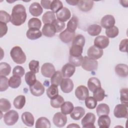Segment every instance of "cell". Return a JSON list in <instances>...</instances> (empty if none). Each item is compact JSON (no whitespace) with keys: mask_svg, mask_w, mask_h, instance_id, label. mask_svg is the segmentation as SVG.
<instances>
[{"mask_svg":"<svg viewBox=\"0 0 128 128\" xmlns=\"http://www.w3.org/2000/svg\"><path fill=\"white\" fill-rule=\"evenodd\" d=\"M52 1L50 0H42L40 1V4L45 9H50V4Z\"/></svg>","mask_w":128,"mask_h":128,"instance_id":"obj_57","label":"cell"},{"mask_svg":"<svg viewBox=\"0 0 128 128\" xmlns=\"http://www.w3.org/2000/svg\"><path fill=\"white\" fill-rule=\"evenodd\" d=\"M114 116L117 118H127L128 116V106L124 104L116 105L114 110Z\"/></svg>","mask_w":128,"mask_h":128,"instance_id":"obj_5","label":"cell"},{"mask_svg":"<svg viewBox=\"0 0 128 128\" xmlns=\"http://www.w3.org/2000/svg\"><path fill=\"white\" fill-rule=\"evenodd\" d=\"M62 76H63L61 72L59 70L56 72L51 78L50 82L52 84H54L56 86H58L60 85L63 79Z\"/></svg>","mask_w":128,"mask_h":128,"instance_id":"obj_33","label":"cell"},{"mask_svg":"<svg viewBox=\"0 0 128 128\" xmlns=\"http://www.w3.org/2000/svg\"><path fill=\"white\" fill-rule=\"evenodd\" d=\"M64 102V98L60 95H58L54 98L51 99L50 105L54 108H59Z\"/></svg>","mask_w":128,"mask_h":128,"instance_id":"obj_40","label":"cell"},{"mask_svg":"<svg viewBox=\"0 0 128 128\" xmlns=\"http://www.w3.org/2000/svg\"><path fill=\"white\" fill-rule=\"evenodd\" d=\"M75 70L76 68L74 65L70 63H67L62 66V73L64 78H70L74 74Z\"/></svg>","mask_w":128,"mask_h":128,"instance_id":"obj_15","label":"cell"},{"mask_svg":"<svg viewBox=\"0 0 128 128\" xmlns=\"http://www.w3.org/2000/svg\"><path fill=\"white\" fill-rule=\"evenodd\" d=\"M26 37L31 40H35L40 38L42 33L39 29L37 28H29L26 33Z\"/></svg>","mask_w":128,"mask_h":128,"instance_id":"obj_25","label":"cell"},{"mask_svg":"<svg viewBox=\"0 0 128 128\" xmlns=\"http://www.w3.org/2000/svg\"><path fill=\"white\" fill-rule=\"evenodd\" d=\"M42 26V22L40 19L36 18H30L28 22V27L29 28L40 29Z\"/></svg>","mask_w":128,"mask_h":128,"instance_id":"obj_41","label":"cell"},{"mask_svg":"<svg viewBox=\"0 0 128 128\" xmlns=\"http://www.w3.org/2000/svg\"><path fill=\"white\" fill-rule=\"evenodd\" d=\"M105 96V92L101 87L97 88L93 92L94 98L98 102L104 99Z\"/></svg>","mask_w":128,"mask_h":128,"instance_id":"obj_42","label":"cell"},{"mask_svg":"<svg viewBox=\"0 0 128 128\" xmlns=\"http://www.w3.org/2000/svg\"><path fill=\"white\" fill-rule=\"evenodd\" d=\"M26 104V97L23 95H20L16 96L14 100V106L18 110H20Z\"/></svg>","mask_w":128,"mask_h":128,"instance_id":"obj_30","label":"cell"},{"mask_svg":"<svg viewBox=\"0 0 128 128\" xmlns=\"http://www.w3.org/2000/svg\"><path fill=\"white\" fill-rule=\"evenodd\" d=\"M120 98L122 104L128 106V88H122L120 90Z\"/></svg>","mask_w":128,"mask_h":128,"instance_id":"obj_51","label":"cell"},{"mask_svg":"<svg viewBox=\"0 0 128 128\" xmlns=\"http://www.w3.org/2000/svg\"><path fill=\"white\" fill-rule=\"evenodd\" d=\"M61 112L64 114H68L73 110L74 106L70 102H65L61 106Z\"/></svg>","mask_w":128,"mask_h":128,"instance_id":"obj_35","label":"cell"},{"mask_svg":"<svg viewBox=\"0 0 128 128\" xmlns=\"http://www.w3.org/2000/svg\"><path fill=\"white\" fill-rule=\"evenodd\" d=\"M78 18L75 16H72V18L70 19V20L68 22L67 24L66 29L70 32H75V30H76L78 27Z\"/></svg>","mask_w":128,"mask_h":128,"instance_id":"obj_31","label":"cell"},{"mask_svg":"<svg viewBox=\"0 0 128 128\" xmlns=\"http://www.w3.org/2000/svg\"><path fill=\"white\" fill-rule=\"evenodd\" d=\"M46 94L50 98L52 99L57 96L58 95V86L54 84H52L49 88H48L46 91Z\"/></svg>","mask_w":128,"mask_h":128,"instance_id":"obj_37","label":"cell"},{"mask_svg":"<svg viewBox=\"0 0 128 128\" xmlns=\"http://www.w3.org/2000/svg\"><path fill=\"white\" fill-rule=\"evenodd\" d=\"M85 104L88 108L94 109L97 105V101L94 97L88 96L85 99Z\"/></svg>","mask_w":128,"mask_h":128,"instance_id":"obj_47","label":"cell"},{"mask_svg":"<svg viewBox=\"0 0 128 128\" xmlns=\"http://www.w3.org/2000/svg\"><path fill=\"white\" fill-rule=\"evenodd\" d=\"M67 128H80V126L76 124H71L68 126Z\"/></svg>","mask_w":128,"mask_h":128,"instance_id":"obj_59","label":"cell"},{"mask_svg":"<svg viewBox=\"0 0 128 128\" xmlns=\"http://www.w3.org/2000/svg\"><path fill=\"white\" fill-rule=\"evenodd\" d=\"M26 13L25 7L20 4L15 5L12 10L10 22L16 26L22 24L26 20Z\"/></svg>","mask_w":128,"mask_h":128,"instance_id":"obj_1","label":"cell"},{"mask_svg":"<svg viewBox=\"0 0 128 128\" xmlns=\"http://www.w3.org/2000/svg\"><path fill=\"white\" fill-rule=\"evenodd\" d=\"M119 30L117 26H113L110 28H107L106 30V34L108 36V38H114L118 36V34Z\"/></svg>","mask_w":128,"mask_h":128,"instance_id":"obj_46","label":"cell"},{"mask_svg":"<svg viewBox=\"0 0 128 128\" xmlns=\"http://www.w3.org/2000/svg\"><path fill=\"white\" fill-rule=\"evenodd\" d=\"M22 120L23 123L28 126H32L34 124V119L33 115L28 112H24L22 115Z\"/></svg>","mask_w":128,"mask_h":128,"instance_id":"obj_21","label":"cell"},{"mask_svg":"<svg viewBox=\"0 0 128 128\" xmlns=\"http://www.w3.org/2000/svg\"><path fill=\"white\" fill-rule=\"evenodd\" d=\"M110 118L108 115L100 116L98 120V124L100 128H108L110 126Z\"/></svg>","mask_w":128,"mask_h":128,"instance_id":"obj_26","label":"cell"},{"mask_svg":"<svg viewBox=\"0 0 128 128\" xmlns=\"http://www.w3.org/2000/svg\"><path fill=\"white\" fill-rule=\"evenodd\" d=\"M42 33L46 37H52L54 36L56 30L52 24H46L42 28Z\"/></svg>","mask_w":128,"mask_h":128,"instance_id":"obj_19","label":"cell"},{"mask_svg":"<svg viewBox=\"0 0 128 128\" xmlns=\"http://www.w3.org/2000/svg\"><path fill=\"white\" fill-rule=\"evenodd\" d=\"M75 36V32H72L66 29L61 32L59 34V38L60 40L64 43H69L72 42Z\"/></svg>","mask_w":128,"mask_h":128,"instance_id":"obj_17","label":"cell"},{"mask_svg":"<svg viewBox=\"0 0 128 128\" xmlns=\"http://www.w3.org/2000/svg\"><path fill=\"white\" fill-rule=\"evenodd\" d=\"M85 110L82 106H76L70 114V118L74 120H80L84 114Z\"/></svg>","mask_w":128,"mask_h":128,"instance_id":"obj_20","label":"cell"},{"mask_svg":"<svg viewBox=\"0 0 128 128\" xmlns=\"http://www.w3.org/2000/svg\"><path fill=\"white\" fill-rule=\"evenodd\" d=\"M83 48L78 45H72L70 50V55L72 56L78 57L82 55Z\"/></svg>","mask_w":128,"mask_h":128,"instance_id":"obj_36","label":"cell"},{"mask_svg":"<svg viewBox=\"0 0 128 128\" xmlns=\"http://www.w3.org/2000/svg\"><path fill=\"white\" fill-rule=\"evenodd\" d=\"M82 66L84 70L87 71L96 70L98 67V62L96 60L90 58L86 56L84 58Z\"/></svg>","mask_w":128,"mask_h":128,"instance_id":"obj_3","label":"cell"},{"mask_svg":"<svg viewBox=\"0 0 128 128\" xmlns=\"http://www.w3.org/2000/svg\"><path fill=\"white\" fill-rule=\"evenodd\" d=\"M56 16L58 20L64 22L67 21L70 18L71 13L68 8L66 7H63L56 13Z\"/></svg>","mask_w":128,"mask_h":128,"instance_id":"obj_16","label":"cell"},{"mask_svg":"<svg viewBox=\"0 0 128 128\" xmlns=\"http://www.w3.org/2000/svg\"><path fill=\"white\" fill-rule=\"evenodd\" d=\"M25 73V70L24 68L20 66H16L12 70V74L15 76H18L20 77L24 76Z\"/></svg>","mask_w":128,"mask_h":128,"instance_id":"obj_54","label":"cell"},{"mask_svg":"<svg viewBox=\"0 0 128 128\" xmlns=\"http://www.w3.org/2000/svg\"><path fill=\"white\" fill-rule=\"evenodd\" d=\"M60 86L61 90L64 93H70L74 88V83L71 79L65 78L62 79Z\"/></svg>","mask_w":128,"mask_h":128,"instance_id":"obj_14","label":"cell"},{"mask_svg":"<svg viewBox=\"0 0 128 128\" xmlns=\"http://www.w3.org/2000/svg\"><path fill=\"white\" fill-rule=\"evenodd\" d=\"M63 8V4L61 1L58 0H52L50 4V10L54 13H57Z\"/></svg>","mask_w":128,"mask_h":128,"instance_id":"obj_45","label":"cell"},{"mask_svg":"<svg viewBox=\"0 0 128 128\" xmlns=\"http://www.w3.org/2000/svg\"><path fill=\"white\" fill-rule=\"evenodd\" d=\"M78 0H66V2L68 3L70 5L72 6H76L78 4Z\"/></svg>","mask_w":128,"mask_h":128,"instance_id":"obj_58","label":"cell"},{"mask_svg":"<svg viewBox=\"0 0 128 128\" xmlns=\"http://www.w3.org/2000/svg\"><path fill=\"white\" fill-rule=\"evenodd\" d=\"M11 72V67L9 64L5 62L0 63V76H6Z\"/></svg>","mask_w":128,"mask_h":128,"instance_id":"obj_38","label":"cell"},{"mask_svg":"<svg viewBox=\"0 0 128 128\" xmlns=\"http://www.w3.org/2000/svg\"><path fill=\"white\" fill-rule=\"evenodd\" d=\"M28 67L30 71H32V72L35 74L38 73L39 72V70H40L39 62L35 60H31L29 62Z\"/></svg>","mask_w":128,"mask_h":128,"instance_id":"obj_50","label":"cell"},{"mask_svg":"<svg viewBox=\"0 0 128 128\" xmlns=\"http://www.w3.org/2000/svg\"><path fill=\"white\" fill-rule=\"evenodd\" d=\"M54 124L58 127H63L67 122V117L66 114L60 112L56 113L52 118Z\"/></svg>","mask_w":128,"mask_h":128,"instance_id":"obj_7","label":"cell"},{"mask_svg":"<svg viewBox=\"0 0 128 128\" xmlns=\"http://www.w3.org/2000/svg\"><path fill=\"white\" fill-rule=\"evenodd\" d=\"M85 38L82 34H78L75 36L72 40V45H78L83 48L85 44Z\"/></svg>","mask_w":128,"mask_h":128,"instance_id":"obj_44","label":"cell"},{"mask_svg":"<svg viewBox=\"0 0 128 128\" xmlns=\"http://www.w3.org/2000/svg\"><path fill=\"white\" fill-rule=\"evenodd\" d=\"M128 38L122 40L119 44V50L122 52H127Z\"/></svg>","mask_w":128,"mask_h":128,"instance_id":"obj_55","label":"cell"},{"mask_svg":"<svg viewBox=\"0 0 128 128\" xmlns=\"http://www.w3.org/2000/svg\"><path fill=\"white\" fill-rule=\"evenodd\" d=\"M11 108V104L8 100L4 98L0 99V110L3 112H8Z\"/></svg>","mask_w":128,"mask_h":128,"instance_id":"obj_43","label":"cell"},{"mask_svg":"<svg viewBox=\"0 0 128 128\" xmlns=\"http://www.w3.org/2000/svg\"><path fill=\"white\" fill-rule=\"evenodd\" d=\"M115 72L120 77L126 78L128 74V66L124 64H120L115 66Z\"/></svg>","mask_w":128,"mask_h":128,"instance_id":"obj_22","label":"cell"},{"mask_svg":"<svg viewBox=\"0 0 128 128\" xmlns=\"http://www.w3.org/2000/svg\"><path fill=\"white\" fill-rule=\"evenodd\" d=\"M110 40L108 38L104 36H96L94 40V46L100 48L104 49L108 46Z\"/></svg>","mask_w":128,"mask_h":128,"instance_id":"obj_11","label":"cell"},{"mask_svg":"<svg viewBox=\"0 0 128 128\" xmlns=\"http://www.w3.org/2000/svg\"><path fill=\"white\" fill-rule=\"evenodd\" d=\"M35 126L36 128H50V122L46 118L40 117L36 120Z\"/></svg>","mask_w":128,"mask_h":128,"instance_id":"obj_28","label":"cell"},{"mask_svg":"<svg viewBox=\"0 0 128 128\" xmlns=\"http://www.w3.org/2000/svg\"><path fill=\"white\" fill-rule=\"evenodd\" d=\"M0 37L2 38L8 32V26L5 23L0 22Z\"/></svg>","mask_w":128,"mask_h":128,"instance_id":"obj_56","label":"cell"},{"mask_svg":"<svg viewBox=\"0 0 128 128\" xmlns=\"http://www.w3.org/2000/svg\"><path fill=\"white\" fill-rule=\"evenodd\" d=\"M96 121V116L92 112L87 113L81 121L82 128H95L94 124Z\"/></svg>","mask_w":128,"mask_h":128,"instance_id":"obj_6","label":"cell"},{"mask_svg":"<svg viewBox=\"0 0 128 128\" xmlns=\"http://www.w3.org/2000/svg\"><path fill=\"white\" fill-rule=\"evenodd\" d=\"M83 59L84 57L82 55L78 57L72 56H70L69 57L70 63L74 65V66H79L82 65Z\"/></svg>","mask_w":128,"mask_h":128,"instance_id":"obj_48","label":"cell"},{"mask_svg":"<svg viewBox=\"0 0 128 128\" xmlns=\"http://www.w3.org/2000/svg\"><path fill=\"white\" fill-rule=\"evenodd\" d=\"M78 8L83 12L90 11L94 6V1L92 0H78Z\"/></svg>","mask_w":128,"mask_h":128,"instance_id":"obj_23","label":"cell"},{"mask_svg":"<svg viewBox=\"0 0 128 128\" xmlns=\"http://www.w3.org/2000/svg\"><path fill=\"white\" fill-rule=\"evenodd\" d=\"M103 50L95 46H92L89 48L87 52L88 57L94 60L100 58L103 55Z\"/></svg>","mask_w":128,"mask_h":128,"instance_id":"obj_9","label":"cell"},{"mask_svg":"<svg viewBox=\"0 0 128 128\" xmlns=\"http://www.w3.org/2000/svg\"><path fill=\"white\" fill-rule=\"evenodd\" d=\"M56 20V16L52 11L46 12L42 16V22L46 24H52Z\"/></svg>","mask_w":128,"mask_h":128,"instance_id":"obj_29","label":"cell"},{"mask_svg":"<svg viewBox=\"0 0 128 128\" xmlns=\"http://www.w3.org/2000/svg\"><path fill=\"white\" fill-rule=\"evenodd\" d=\"M25 81L28 85L31 86L33 85L36 81V78L35 73L30 71L27 72L25 74Z\"/></svg>","mask_w":128,"mask_h":128,"instance_id":"obj_39","label":"cell"},{"mask_svg":"<svg viewBox=\"0 0 128 128\" xmlns=\"http://www.w3.org/2000/svg\"><path fill=\"white\" fill-rule=\"evenodd\" d=\"M18 114L14 110H10L6 112L4 116V121L8 126L14 125L18 120Z\"/></svg>","mask_w":128,"mask_h":128,"instance_id":"obj_4","label":"cell"},{"mask_svg":"<svg viewBox=\"0 0 128 128\" xmlns=\"http://www.w3.org/2000/svg\"><path fill=\"white\" fill-rule=\"evenodd\" d=\"M102 31V27L96 24L90 25L87 28L88 33L92 36H96L98 35Z\"/></svg>","mask_w":128,"mask_h":128,"instance_id":"obj_32","label":"cell"},{"mask_svg":"<svg viewBox=\"0 0 128 128\" xmlns=\"http://www.w3.org/2000/svg\"><path fill=\"white\" fill-rule=\"evenodd\" d=\"M10 55L13 61L16 64H22L26 60V56L20 46L13 47L10 50Z\"/></svg>","mask_w":128,"mask_h":128,"instance_id":"obj_2","label":"cell"},{"mask_svg":"<svg viewBox=\"0 0 128 128\" xmlns=\"http://www.w3.org/2000/svg\"><path fill=\"white\" fill-rule=\"evenodd\" d=\"M29 12L32 16H38L42 13L43 10L38 2H34L30 5L29 7Z\"/></svg>","mask_w":128,"mask_h":128,"instance_id":"obj_18","label":"cell"},{"mask_svg":"<svg viewBox=\"0 0 128 128\" xmlns=\"http://www.w3.org/2000/svg\"><path fill=\"white\" fill-rule=\"evenodd\" d=\"M116 21L113 16L107 14L102 18L100 20L102 26L104 28H108L114 26Z\"/></svg>","mask_w":128,"mask_h":128,"instance_id":"obj_13","label":"cell"},{"mask_svg":"<svg viewBox=\"0 0 128 128\" xmlns=\"http://www.w3.org/2000/svg\"><path fill=\"white\" fill-rule=\"evenodd\" d=\"M75 95L78 100H85L89 96L88 88L84 86H79L75 90Z\"/></svg>","mask_w":128,"mask_h":128,"instance_id":"obj_12","label":"cell"},{"mask_svg":"<svg viewBox=\"0 0 128 128\" xmlns=\"http://www.w3.org/2000/svg\"><path fill=\"white\" fill-rule=\"evenodd\" d=\"M96 112L98 116L102 115H108L110 112V107L106 104H100L96 108Z\"/></svg>","mask_w":128,"mask_h":128,"instance_id":"obj_27","label":"cell"},{"mask_svg":"<svg viewBox=\"0 0 128 128\" xmlns=\"http://www.w3.org/2000/svg\"><path fill=\"white\" fill-rule=\"evenodd\" d=\"M30 93L34 96H40L44 93V87L40 82L36 80L33 85L30 86Z\"/></svg>","mask_w":128,"mask_h":128,"instance_id":"obj_10","label":"cell"},{"mask_svg":"<svg viewBox=\"0 0 128 128\" xmlns=\"http://www.w3.org/2000/svg\"><path fill=\"white\" fill-rule=\"evenodd\" d=\"M52 25L54 26L56 32H61L65 28L66 24L64 22L60 21L58 20H56L52 23Z\"/></svg>","mask_w":128,"mask_h":128,"instance_id":"obj_52","label":"cell"},{"mask_svg":"<svg viewBox=\"0 0 128 128\" xmlns=\"http://www.w3.org/2000/svg\"><path fill=\"white\" fill-rule=\"evenodd\" d=\"M127 2V0H120V2L121 4L124 6V7H126V8H127L128 7V5H126L125 4V2Z\"/></svg>","mask_w":128,"mask_h":128,"instance_id":"obj_60","label":"cell"},{"mask_svg":"<svg viewBox=\"0 0 128 128\" xmlns=\"http://www.w3.org/2000/svg\"><path fill=\"white\" fill-rule=\"evenodd\" d=\"M88 88L92 92H94L97 88L101 87L100 80L96 77L90 78L88 81Z\"/></svg>","mask_w":128,"mask_h":128,"instance_id":"obj_24","label":"cell"},{"mask_svg":"<svg viewBox=\"0 0 128 128\" xmlns=\"http://www.w3.org/2000/svg\"><path fill=\"white\" fill-rule=\"evenodd\" d=\"M0 91L4 92L6 90L9 86V82L8 78L3 76H0Z\"/></svg>","mask_w":128,"mask_h":128,"instance_id":"obj_49","label":"cell"},{"mask_svg":"<svg viewBox=\"0 0 128 128\" xmlns=\"http://www.w3.org/2000/svg\"><path fill=\"white\" fill-rule=\"evenodd\" d=\"M10 16L6 11L0 10V22L6 24L10 21Z\"/></svg>","mask_w":128,"mask_h":128,"instance_id":"obj_53","label":"cell"},{"mask_svg":"<svg viewBox=\"0 0 128 128\" xmlns=\"http://www.w3.org/2000/svg\"><path fill=\"white\" fill-rule=\"evenodd\" d=\"M41 73L44 77L50 78L56 72L54 66L50 62L43 64L41 67Z\"/></svg>","mask_w":128,"mask_h":128,"instance_id":"obj_8","label":"cell"},{"mask_svg":"<svg viewBox=\"0 0 128 128\" xmlns=\"http://www.w3.org/2000/svg\"><path fill=\"white\" fill-rule=\"evenodd\" d=\"M9 86L12 88H18L21 84L22 79L21 77L13 75L11 76L8 80Z\"/></svg>","mask_w":128,"mask_h":128,"instance_id":"obj_34","label":"cell"}]
</instances>
